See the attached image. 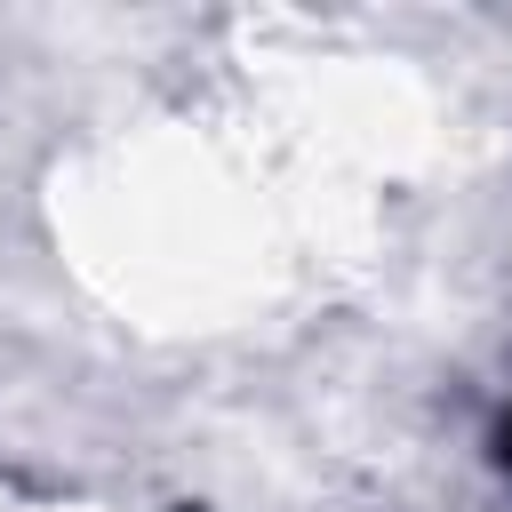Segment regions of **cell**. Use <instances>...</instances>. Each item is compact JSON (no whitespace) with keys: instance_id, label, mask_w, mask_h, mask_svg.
<instances>
[{"instance_id":"obj_1","label":"cell","mask_w":512,"mask_h":512,"mask_svg":"<svg viewBox=\"0 0 512 512\" xmlns=\"http://www.w3.org/2000/svg\"><path fill=\"white\" fill-rule=\"evenodd\" d=\"M496 464H504V472H512V408H504V416H496Z\"/></svg>"}]
</instances>
